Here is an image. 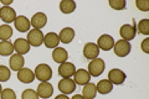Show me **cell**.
<instances>
[{"label":"cell","mask_w":149,"mask_h":99,"mask_svg":"<svg viewBox=\"0 0 149 99\" xmlns=\"http://www.w3.org/2000/svg\"><path fill=\"white\" fill-rule=\"evenodd\" d=\"M34 73H35V78L39 79L40 82H49L51 77H52V69L46 63L37 64Z\"/></svg>","instance_id":"6da1fadb"},{"label":"cell","mask_w":149,"mask_h":99,"mask_svg":"<svg viewBox=\"0 0 149 99\" xmlns=\"http://www.w3.org/2000/svg\"><path fill=\"white\" fill-rule=\"evenodd\" d=\"M106 68V63L103 60H101L100 57H97L95 60H92L90 63H88V71L91 77H100L103 71Z\"/></svg>","instance_id":"7a4b0ae2"},{"label":"cell","mask_w":149,"mask_h":99,"mask_svg":"<svg viewBox=\"0 0 149 99\" xmlns=\"http://www.w3.org/2000/svg\"><path fill=\"white\" fill-rule=\"evenodd\" d=\"M44 34L41 30H30L27 32V42L30 44L32 47H39L44 44Z\"/></svg>","instance_id":"3957f363"},{"label":"cell","mask_w":149,"mask_h":99,"mask_svg":"<svg viewBox=\"0 0 149 99\" xmlns=\"http://www.w3.org/2000/svg\"><path fill=\"white\" fill-rule=\"evenodd\" d=\"M130 48H132L130 42L124 41V40H119L117 42H114V46H113L114 53L118 57H125V56H128L130 52Z\"/></svg>","instance_id":"277c9868"},{"label":"cell","mask_w":149,"mask_h":99,"mask_svg":"<svg viewBox=\"0 0 149 99\" xmlns=\"http://www.w3.org/2000/svg\"><path fill=\"white\" fill-rule=\"evenodd\" d=\"M119 34H120V37L122 40L124 41H130L133 40L134 37L137 35V30H136V21L133 20V25H129V24H124V25L120 27L119 30Z\"/></svg>","instance_id":"5b68a950"},{"label":"cell","mask_w":149,"mask_h":99,"mask_svg":"<svg viewBox=\"0 0 149 99\" xmlns=\"http://www.w3.org/2000/svg\"><path fill=\"white\" fill-rule=\"evenodd\" d=\"M127 79V76H125V73L123 72L122 69L119 68H113L109 71L108 73V81L112 83V84H116V86H120V84H123L124 81Z\"/></svg>","instance_id":"8992f818"},{"label":"cell","mask_w":149,"mask_h":99,"mask_svg":"<svg viewBox=\"0 0 149 99\" xmlns=\"http://www.w3.org/2000/svg\"><path fill=\"white\" fill-rule=\"evenodd\" d=\"M100 55V48L97 44H93V42H87L83 47V56H85L86 60H95Z\"/></svg>","instance_id":"52a82bcc"},{"label":"cell","mask_w":149,"mask_h":99,"mask_svg":"<svg viewBox=\"0 0 149 99\" xmlns=\"http://www.w3.org/2000/svg\"><path fill=\"white\" fill-rule=\"evenodd\" d=\"M0 19L6 25L10 22H14L16 19V11L11 6H1L0 8Z\"/></svg>","instance_id":"ba28073f"},{"label":"cell","mask_w":149,"mask_h":99,"mask_svg":"<svg viewBox=\"0 0 149 99\" xmlns=\"http://www.w3.org/2000/svg\"><path fill=\"white\" fill-rule=\"evenodd\" d=\"M58 89L62 94L67 96V94H71L74 92V89H76V83L73 82V79L62 78L61 81L58 82Z\"/></svg>","instance_id":"9c48e42d"},{"label":"cell","mask_w":149,"mask_h":99,"mask_svg":"<svg viewBox=\"0 0 149 99\" xmlns=\"http://www.w3.org/2000/svg\"><path fill=\"white\" fill-rule=\"evenodd\" d=\"M90 79H91V76L90 73L87 72V69H76V72L73 74V82L78 84V86H85V84L90 83Z\"/></svg>","instance_id":"30bf717a"},{"label":"cell","mask_w":149,"mask_h":99,"mask_svg":"<svg viewBox=\"0 0 149 99\" xmlns=\"http://www.w3.org/2000/svg\"><path fill=\"white\" fill-rule=\"evenodd\" d=\"M36 93L40 98L47 99L54 94V87H52V84L49 83V82H41L39 84V87H37Z\"/></svg>","instance_id":"8fae6325"},{"label":"cell","mask_w":149,"mask_h":99,"mask_svg":"<svg viewBox=\"0 0 149 99\" xmlns=\"http://www.w3.org/2000/svg\"><path fill=\"white\" fill-rule=\"evenodd\" d=\"M47 24V16L44 12H36L34 16L31 17L30 25L34 27L35 30H41L42 27Z\"/></svg>","instance_id":"7c38bea8"},{"label":"cell","mask_w":149,"mask_h":99,"mask_svg":"<svg viewBox=\"0 0 149 99\" xmlns=\"http://www.w3.org/2000/svg\"><path fill=\"white\" fill-rule=\"evenodd\" d=\"M97 46H98L100 50L109 51V50L113 48V46H114V39L112 36L104 34V35L100 36L98 41H97Z\"/></svg>","instance_id":"4fadbf2b"},{"label":"cell","mask_w":149,"mask_h":99,"mask_svg":"<svg viewBox=\"0 0 149 99\" xmlns=\"http://www.w3.org/2000/svg\"><path fill=\"white\" fill-rule=\"evenodd\" d=\"M74 72H76V67H74V64L71 62L61 63L58 67V74L62 78H71L74 74Z\"/></svg>","instance_id":"5bb4252c"},{"label":"cell","mask_w":149,"mask_h":99,"mask_svg":"<svg viewBox=\"0 0 149 99\" xmlns=\"http://www.w3.org/2000/svg\"><path fill=\"white\" fill-rule=\"evenodd\" d=\"M17 79L21 83H32L35 81V73L32 72L30 68H21L20 71H17Z\"/></svg>","instance_id":"9a60e30c"},{"label":"cell","mask_w":149,"mask_h":99,"mask_svg":"<svg viewBox=\"0 0 149 99\" xmlns=\"http://www.w3.org/2000/svg\"><path fill=\"white\" fill-rule=\"evenodd\" d=\"M9 63H10V69L13 71H20L21 68H24L25 64V58L22 57V55L19 53H14L10 56V60H9Z\"/></svg>","instance_id":"2e32d148"},{"label":"cell","mask_w":149,"mask_h":99,"mask_svg":"<svg viewBox=\"0 0 149 99\" xmlns=\"http://www.w3.org/2000/svg\"><path fill=\"white\" fill-rule=\"evenodd\" d=\"M52 60L56 63H60V64L67 62V60H68L67 51L65 48H62V47H56V48H54V51H52Z\"/></svg>","instance_id":"e0dca14e"},{"label":"cell","mask_w":149,"mask_h":99,"mask_svg":"<svg viewBox=\"0 0 149 99\" xmlns=\"http://www.w3.org/2000/svg\"><path fill=\"white\" fill-rule=\"evenodd\" d=\"M44 44L47 48H56L60 44V37L56 32H49L44 36Z\"/></svg>","instance_id":"ac0fdd59"},{"label":"cell","mask_w":149,"mask_h":99,"mask_svg":"<svg viewBox=\"0 0 149 99\" xmlns=\"http://www.w3.org/2000/svg\"><path fill=\"white\" fill-rule=\"evenodd\" d=\"M14 24H15V29L19 32H26L27 30H30V20L24 15L16 16Z\"/></svg>","instance_id":"d6986e66"},{"label":"cell","mask_w":149,"mask_h":99,"mask_svg":"<svg viewBox=\"0 0 149 99\" xmlns=\"http://www.w3.org/2000/svg\"><path fill=\"white\" fill-rule=\"evenodd\" d=\"M13 45H14V50H15L16 53H19V55L24 56L25 53H27L30 51V44L25 39H17V40H15V42H14Z\"/></svg>","instance_id":"ffe728a7"},{"label":"cell","mask_w":149,"mask_h":99,"mask_svg":"<svg viewBox=\"0 0 149 99\" xmlns=\"http://www.w3.org/2000/svg\"><path fill=\"white\" fill-rule=\"evenodd\" d=\"M58 37H60V41L63 42V44H70L74 39V30L72 27H63L61 32H60Z\"/></svg>","instance_id":"44dd1931"},{"label":"cell","mask_w":149,"mask_h":99,"mask_svg":"<svg viewBox=\"0 0 149 99\" xmlns=\"http://www.w3.org/2000/svg\"><path fill=\"white\" fill-rule=\"evenodd\" d=\"M96 94H97V88H96V84L93 83H87L83 86L82 89V97L85 99H95L96 98Z\"/></svg>","instance_id":"7402d4cb"},{"label":"cell","mask_w":149,"mask_h":99,"mask_svg":"<svg viewBox=\"0 0 149 99\" xmlns=\"http://www.w3.org/2000/svg\"><path fill=\"white\" fill-rule=\"evenodd\" d=\"M97 92H98L100 94H108L111 93L112 91H113V84H112L108 79H102V81H100L98 83H97Z\"/></svg>","instance_id":"603a6c76"},{"label":"cell","mask_w":149,"mask_h":99,"mask_svg":"<svg viewBox=\"0 0 149 99\" xmlns=\"http://www.w3.org/2000/svg\"><path fill=\"white\" fill-rule=\"evenodd\" d=\"M60 10L62 14H72L76 10V3L73 0H62L60 3Z\"/></svg>","instance_id":"cb8c5ba5"},{"label":"cell","mask_w":149,"mask_h":99,"mask_svg":"<svg viewBox=\"0 0 149 99\" xmlns=\"http://www.w3.org/2000/svg\"><path fill=\"white\" fill-rule=\"evenodd\" d=\"M14 45L11 44L10 41H1L0 42V56H11L14 52Z\"/></svg>","instance_id":"d4e9b609"},{"label":"cell","mask_w":149,"mask_h":99,"mask_svg":"<svg viewBox=\"0 0 149 99\" xmlns=\"http://www.w3.org/2000/svg\"><path fill=\"white\" fill-rule=\"evenodd\" d=\"M13 36V29L10 25H4L0 26V40L1 41H9V39Z\"/></svg>","instance_id":"484cf974"},{"label":"cell","mask_w":149,"mask_h":99,"mask_svg":"<svg viewBox=\"0 0 149 99\" xmlns=\"http://www.w3.org/2000/svg\"><path fill=\"white\" fill-rule=\"evenodd\" d=\"M136 30L139 31V34L148 36L149 35V19H143V20L139 21Z\"/></svg>","instance_id":"4316f807"},{"label":"cell","mask_w":149,"mask_h":99,"mask_svg":"<svg viewBox=\"0 0 149 99\" xmlns=\"http://www.w3.org/2000/svg\"><path fill=\"white\" fill-rule=\"evenodd\" d=\"M11 77V69L6 66H0V82H6Z\"/></svg>","instance_id":"83f0119b"},{"label":"cell","mask_w":149,"mask_h":99,"mask_svg":"<svg viewBox=\"0 0 149 99\" xmlns=\"http://www.w3.org/2000/svg\"><path fill=\"white\" fill-rule=\"evenodd\" d=\"M108 4L113 10H118V11L123 10V9H125V6H127V3H125L124 0H109Z\"/></svg>","instance_id":"f1b7e54d"},{"label":"cell","mask_w":149,"mask_h":99,"mask_svg":"<svg viewBox=\"0 0 149 99\" xmlns=\"http://www.w3.org/2000/svg\"><path fill=\"white\" fill-rule=\"evenodd\" d=\"M0 97H1V99H16V94L13 89L5 88L1 91V93H0Z\"/></svg>","instance_id":"f546056e"},{"label":"cell","mask_w":149,"mask_h":99,"mask_svg":"<svg viewBox=\"0 0 149 99\" xmlns=\"http://www.w3.org/2000/svg\"><path fill=\"white\" fill-rule=\"evenodd\" d=\"M21 99H39V96L34 89H25L21 94Z\"/></svg>","instance_id":"4dcf8cb0"},{"label":"cell","mask_w":149,"mask_h":99,"mask_svg":"<svg viewBox=\"0 0 149 99\" xmlns=\"http://www.w3.org/2000/svg\"><path fill=\"white\" fill-rule=\"evenodd\" d=\"M136 5H137V8L139 9V10H142V11H148L149 10V3L147 1V0H137Z\"/></svg>","instance_id":"1f68e13d"},{"label":"cell","mask_w":149,"mask_h":99,"mask_svg":"<svg viewBox=\"0 0 149 99\" xmlns=\"http://www.w3.org/2000/svg\"><path fill=\"white\" fill-rule=\"evenodd\" d=\"M142 50L144 53H149V39L148 37H146L142 42Z\"/></svg>","instance_id":"d6a6232c"},{"label":"cell","mask_w":149,"mask_h":99,"mask_svg":"<svg viewBox=\"0 0 149 99\" xmlns=\"http://www.w3.org/2000/svg\"><path fill=\"white\" fill-rule=\"evenodd\" d=\"M13 3V0H1V4L4 6H10Z\"/></svg>","instance_id":"836d02e7"},{"label":"cell","mask_w":149,"mask_h":99,"mask_svg":"<svg viewBox=\"0 0 149 99\" xmlns=\"http://www.w3.org/2000/svg\"><path fill=\"white\" fill-rule=\"evenodd\" d=\"M55 99H70L67 96H65V94H60V96H57Z\"/></svg>","instance_id":"e575fe53"},{"label":"cell","mask_w":149,"mask_h":99,"mask_svg":"<svg viewBox=\"0 0 149 99\" xmlns=\"http://www.w3.org/2000/svg\"><path fill=\"white\" fill-rule=\"evenodd\" d=\"M72 99H85V98H83L82 96H80V94H76V96L72 97Z\"/></svg>","instance_id":"d590c367"},{"label":"cell","mask_w":149,"mask_h":99,"mask_svg":"<svg viewBox=\"0 0 149 99\" xmlns=\"http://www.w3.org/2000/svg\"><path fill=\"white\" fill-rule=\"evenodd\" d=\"M1 91H3V88H1V84H0V93H1Z\"/></svg>","instance_id":"8d00e7d4"}]
</instances>
